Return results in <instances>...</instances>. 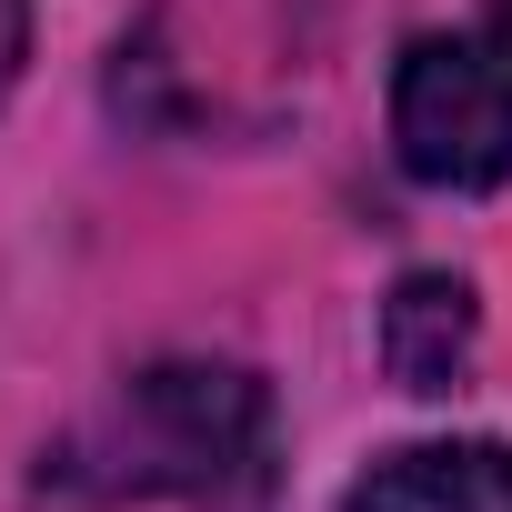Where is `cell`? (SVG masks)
Returning a JSON list of instances; mask_svg holds the SVG:
<instances>
[{"instance_id":"cell-1","label":"cell","mask_w":512,"mask_h":512,"mask_svg":"<svg viewBox=\"0 0 512 512\" xmlns=\"http://www.w3.org/2000/svg\"><path fill=\"white\" fill-rule=\"evenodd\" d=\"M61 482L101 502H251L272 482V392L231 362H151L81 422Z\"/></svg>"},{"instance_id":"cell-2","label":"cell","mask_w":512,"mask_h":512,"mask_svg":"<svg viewBox=\"0 0 512 512\" xmlns=\"http://www.w3.org/2000/svg\"><path fill=\"white\" fill-rule=\"evenodd\" d=\"M392 151L432 191H492L512 171V0L462 31H422L392 61Z\"/></svg>"},{"instance_id":"cell-3","label":"cell","mask_w":512,"mask_h":512,"mask_svg":"<svg viewBox=\"0 0 512 512\" xmlns=\"http://www.w3.org/2000/svg\"><path fill=\"white\" fill-rule=\"evenodd\" d=\"M342 512H512V442H402L342 492Z\"/></svg>"},{"instance_id":"cell-4","label":"cell","mask_w":512,"mask_h":512,"mask_svg":"<svg viewBox=\"0 0 512 512\" xmlns=\"http://www.w3.org/2000/svg\"><path fill=\"white\" fill-rule=\"evenodd\" d=\"M472 342H482L472 282H452V272H402L392 282V302H382V362H392L402 392H462Z\"/></svg>"},{"instance_id":"cell-5","label":"cell","mask_w":512,"mask_h":512,"mask_svg":"<svg viewBox=\"0 0 512 512\" xmlns=\"http://www.w3.org/2000/svg\"><path fill=\"white\" fill-rule=\"evenodd\" d=\"M21 61H31V0H0V101H11Z\"/></svg>"}]
</instances>
